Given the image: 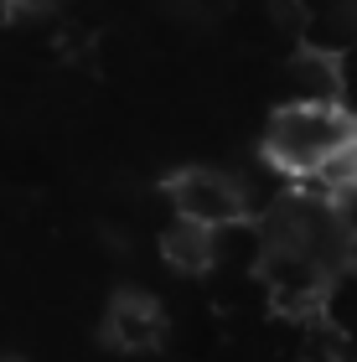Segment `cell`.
I'll list each match as a JSON object with an SVG mask.
<instances>
[{
	"label": "cell",
	"mask_w": 357,
	"mask_h": 362,
	"mask_svg": "<svg viewBox=\"0 0 357 362\" xmlns=\"http://www.w3.org/2000/svg\"><path fill=\"white\" fill-rule=\"evenodd\" d=\"M104 337L119 352H151L166 337V316L151 295H115V305L104 316Z\"/></svg>",
	"instance_id": "obj_3"
},
{
	"label": "cell",
	"mask_w": 357,
	"mask_h": 362,
	"mask_svg": "<svg viewBox=\"0 0 357 362\" xmlns=\"http://www.w3.org/2000/svg\"><path fill=\"white\" fill-rule=\"evenodd\" d=\"M16 16V0H0V21H11Z\"/></svg>",
	"instance_id": "obj_7"
},
{
	"label": "cell",
	"mask_w": 357,
	"mask_h": 362,
	"mask_svg": "<svg viewBox=\"0 0 357 362\" xmlns=\"http://www.w3.org/2000/svg\"><path fill=\"white\" fill-rule=\"evenodd\" d=\"M352 129H357V114H347L342 104L290 98L264 129V156H269V166H280L285 176H305V171H316Z\"/></svg>",
	"instance_id": "obj_1"
},
{
	"label": "cell",
	"mask_w": 357,
	"mask_h": 362,
	"mask_svg": "<svg viewBox=\"0 0 357 362\" xmlns=\"http://www.w3.org/2000/svg\"><path fill=\"white\" fill-rule=\"evenodd\" d=\"M290 88H295V98H311V104H342L347 98L342 57L327 52V47L295 52V62H290Z\"/></svg>",
	"instance_id": "obj_5"
},
{
	"label": "cell",
	"mask_w": 357,
	"mask_h": 362,
	"mask_svg": "<svg viewBox=\"0 0 357 362\" xmlns=\"http://www.w3.org/2000/svg\"><path fill=\"white\" fill-rule=\"evenodd\" d=\"M160 259H166L176 274H207L218 264V228L192 223V218L176 212V223L160 228Z\"/></svg>",
	"instance_id": "obj_4"
},
{
	"label": "cell",
	"mask_w": 357,
	"mask_h": 362,
	"mask_svg": "<svg viewBox=\"0 0 357 362\" xmlns=\"http://www.w3.org/2000/svg\"><path fill=\"white\" fill-rule=\"evenodd\" d=\"M269 11H274V21H285V26H300L305 21L300 0H269Z\"/></svg>",
	"instance_id": "obj_6"
},
{
	"label": "cell",
	"mask_w": 357,
	"mask_h": 362,
	"mask_svg": "<svg viewBox=\"0 0 357 362\" xmlns=\"http://www.w3.org/2000/svg\"><path fill=\"white\" fill-rule=\"evenodd\" d=\"M166 197L171 207L192 223H207V228H223V223H238L249 218V192L238 187L233 176L223 171H207V166H187L166 181Z\"/></svg>",
	"instance_id": "obj_2"
}]
</instances>
